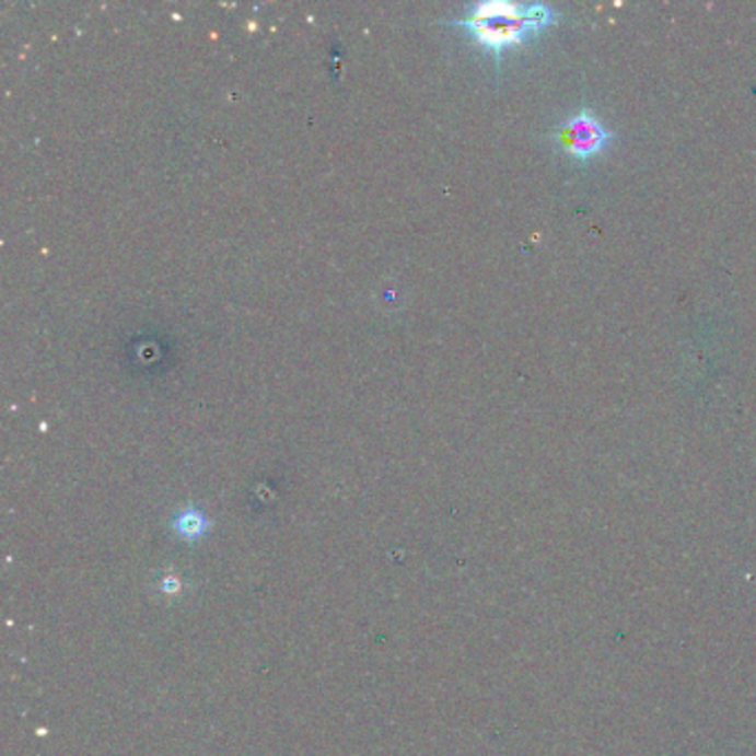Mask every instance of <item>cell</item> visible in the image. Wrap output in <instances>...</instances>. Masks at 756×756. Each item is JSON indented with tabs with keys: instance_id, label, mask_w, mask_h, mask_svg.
<instances>
[{
	"instance_id": "obj_1",
	"label": "cell",
	"mask_w": 756,
	"mask_h": 756,
	"mask_svg": "<svg viewBox=\"0 0 756 756\" xmlns=\"http://www.w3.org/2000/svg\"><path fill=\"white\" fill-rule=\"evenodd\" d=\"M555 21L557 14L548 5L479 3L473 5L464 19L453 23L468 30L473 40L499 65L503 51L524 45Z\"/></svg>"
},
{
	"instance_id": "obj_2",
	"label": "cell",
	"mask_w": 756,
	"mask_h": 756,
	"mask_svg": "<svg viewBox=\"0 0 756 756\" xmlns=\"http://www.w3.org/2000/svg\"><path fill=\"white\" fill-rule=\"evenodd\" d=\"M613 138L615 133L608 131L591 109L577 112L553 133V140L561 149V153L581 162L604 153L610 147Z\"/></svg>"
}]
</instances>
